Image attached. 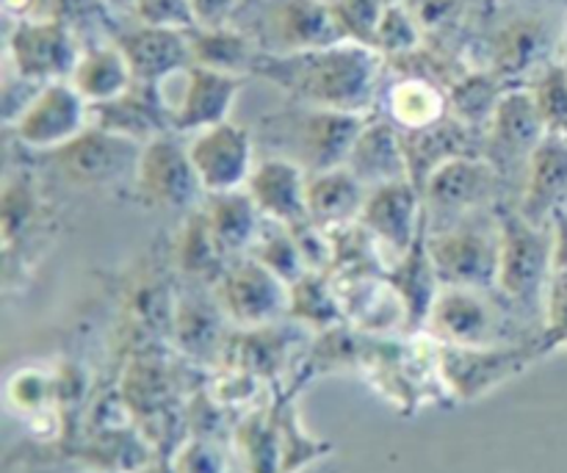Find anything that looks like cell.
I'll use <instances>...</instances> for the list:
<instances>
[{
    "label": "cell",
    "instance_id": "obj_34",
    "mask_svg": "<svg viewBox=\"0 0 567 473\" xmlns=\"http://www.w3.org/2000/svg\"><path fill=\"white\" fill-rule=\"evenodd\" d=\"M286 363V343L277 336L275 325L241 330V338L233 349V369L255 377H271Z\"/></svg>",
    "mask_w": 567,
    "mask_h": 473
},
{
    "label": "cell",
    "instance_id": "obj_3",
    "mask_svg": "<svg viewBox=\"0 0 567 473\" xmlns=\"http://www.w3.org/2000/svg\"><path fill=\"white\" fill-rule=\"evenodd\" d=\"M275 116L277 120L271 122V133L282 138L275 144L280 150L277 155L297 161L310 175L347 164L349 150L369 120V114L313 109V105L302 103Z\"/></svg>",
    "mask_w": 567,
    "mask_h": 473
},
{
    "label": "cell",
    "instance_id": "obj_2",
    "mask_svg": "<svg viewBox=\"0 0 567 473\" xmlns=\"http://www.w3.org/2000/svg\"><path fill=\"white\" fill-rule=\"evenodd\" d=\"M551 275V225H535L518 208H498V297L518 308L543 310V297Z\"/></svg>",
    "mask_w": 567,
    "mask_h": 473
},
{
    "label": "cell",
    "instance_id": "obj_38",
    "mask_svg": "<svg viewBox=\"0 0 567 473\" xmlns=\"http://www.w3.org/2000/svg\"><path fill=\"white\" fill-rule=\"evenodd\" d=\"M498 100H502V94L485 78H471V81H463L454 89L452 97H449V109H452L454 120H460L463 125L487 127Z\"/></svg>",
    "mask_w": 567,
    "mask_h": 473
},
{
    "label": "cell",
    "instance_id": "obj_45",
    "mask_svg": "<svg viewBox=\"0 0 567 473\" xmlns=\"http://www.w3.org/2000/svg\"><path fill=\"white\" fill-rule=\"evenodd\" d=\"M138 473H175V469H172V460L166 463V460H161V463H150L147 469H142Z\"/></svg>",
    "mask_w": 567,
    "mask_h": 473
},
{
    "label": "cell",
    "instance_id": "obj_10",
    "mask_svg": "<svg viewBox=\"0 0 567 473\" xmlns=\"http://www.w3.org/2000/svg\"><path fill=\"white\" fill-rule=\"evenodd\" d=\"M502 181V172L485 155H457L437 166L421 186L426 214L430 219L443 216V222L482 214L496 203Z\"/></svg>",
    "mask_w": 567,
    "mask_h": 473
},
{
    "label": "cell",
    "instance_id": "obj_32",
    "mask_svg": "<svg viewBox=\"0 0 567 473\" xmlns=\"http://www.w3.org/2000/svg\"><path fill=\"white\" fill-rule=\"evenodd\" d=\"M247 255L260 260L266 269L275 271V275L280 277V280H286L288 286L297 282L302 275H308V264H305L302 249H299L293 230L291 227L275 225V222H266L264 230L255 238L252 249H249Z\"/></svg>",
    "mask_w": 567,
    "mask_h": 473
},
{
    "label": "cell",
    "instance_id": "obj_1",
    "mask_svg": "<svg viewBox=\"0 0 567 473\" xmlns=\"http://www.w3.org/2000/svg\"><path fill=\"white\" fill-rule=\"evenodd\" d=\"M252 75L266 78L293 103L369 114L380 81V50L352 39L299 53L260 50Z\"/></svg>",
    "mask_w": 567,
    "mask_h": 473
},
{
    "label": "cell",
    "instance_id": "obj_29",
    "mask_svg": "<svg viewBox=\"0 0 567 473\" xmlns=\"http://www.w3.org/2000/svg\"><path fill=\"white\" fill-rule=\"evenodd\" d=\"M288 319L308 330L321 332L343 325V310L338 302L336 280L327 271H308L288 286Z\"/></svg>",
    "mask_w": 567,
    "mask_h": 473
},
{
    "label": "cell",
    "instance_id": "obj_44",
    "mask_svg": "<svg viewBox=\"0 0 567 473\" xmlns=\"http://www.w3.org/2000/svg\"><path fill=\"white\" fill-rule=\"evenodd\" d=\"M554 271H567V210L554 216Z\"/></svg>",
    "mask_w": 567,
    "mask_h": 473
},
{
    "label": "cell",
    "instance_id": "obj_13",
    "mask_svg": "<svg viewBox=\"0 0 567 473\" xmlns=\"http://www.w3.org/2000/svg\"><path fill=\"white\" fill-rule=\"evenodd\" d=\"M546 133L548 127L529 89L504 92L485 127L482 155L502 172V177L509 172L524 175L532 153L546 138Z\"/></svg>",
    "mask_w": 567,
    "mask_h": 473
},
{
    "label": "cell",
    "instance_id": "obj_9",
    "mask_svg": "<svg viewBox=\"0 0 567 473\" xmlns=\"http://www.w3.org/2000/svg\"><path fill=\"white\" fill-rule=\"evenodd\" d=\"M92 125V105L70 81L44 83L11 120L22 147L55 153Z\"/></svg>",
    "mask_w": 567,
    "mask_h": 473
},
{
    "label": "cell",
    "instance_id": "obj_26",
    "mask_svg": "<svg viewBox=\"0 0 567 473\" xmlns=\"http://www.w3.org/2000/svg\"><path fill=\"white\" fill-rule=\"evenodd\" d=\"M203 214L210 236H214L216 247L225 258H241L244 253H249L266 225V219L244 188L227 194H208Z\"/></svg>",
    "mask_w": 567,
    "mask_h": 473
},
{
    "label": "cell",
    "instance_id": "obj_14",
    "mask_svg": "<svg viewBox=\"0 0 567 473\" xmlns=\"http://www.w3.org/2000/svg\"><path fill=\"white\" fill-rule=\"evenodd\" d=\"M426 219L430 214H426L424 192L410 177L369 188L360 214V225L382 244L385 253L393 255V260L413 247Z\"/></svg>",
    "mask_w": 567,
    "mask_h": 473
},
{
    "label": "cell",
    "instance_id": "obj_40",
    "mask_svg": "<svg viewBox=\"0 0 567 473\" xmlns=\"http://www.w3.org/2000/svg\"><path fill=\"white\" fill-rule=\"evenodd\" d=\"M419 44V31L415 22L410 20L408 11L399 6H388L385 17L380 20V28L374 33V50L380 53H408Z\"/></svg>",
    "mask_w": 567,
    "mask_h": 473
},
{
    "label": "cell",
    "instance_id": "obj_11",
    "mask_svg": "<svg viewBox=\"0 0 567 473\" xmlns=\"http://www.w3.org/2000/svg\"><path fill=\"white\" fill-rule=\"evenodd\" d=\"M186 147L205 197L244 188L258 164L252 133L233 120L192 133Z\"/></svg>",
    "mask_w": 567,
    "mask_h": 473
},
{
    "label": "cell",
    "instance_id": "obj_37",
    "mask_svg": "<svg viewBox=\"0 0 567 473\" xmlns=\"http://www.w3.org/2000/svg\"><path fill=\"white\" fill-rule=\"evenodd\" d=\"M543 352L567 349V271H554L543 297V327L537 332Z\"/></svg>",
    "mask_w": 567,
    "mask_h": 473
},
{
    "label": "cell",
    "instance_id": "obj_20",
    "mask_svg": "<svg viewBox=\"0 0 567 473\" xmlns=\"http://www.w3.org/2000/svg\"><path fill=\"white\" fill-rule=\"evenodd\" d=\"M515 208L535 225H551L567 210V138L546 133L524 172V188Z\"/></svg>",
    "mask_w": 567,
    "mask_h": 473
},
{
    "label": "cell",
    "instance_id": "obj_12",
    "mask_svg": "<svg viewBox=\"0 0 567 473\" xmlns=\"http://www.w3.org/2000/svg\"><path fill=\"white\" fill-rule=\"evenodd\" d=\"M9 55L17 78L44 86L53 81H70L81 50L66 22L50 17H25L11 31Z\"/></svg>",
    "mask_w": 567,
    "mask_h": 473
},
{
    "label": "cell",
    "instance_id": "obj_22",
    "mask_svg": "<svg viewBox=\"0 0 567 473\" xmlns=\"http://www.w3.org/2000/svg\"><path fill=\"white\" fill-rule=\"evenodd\" d=\"M349 172L365 188L385 186V183L410 177L408 153H404L402 131L393 120H365L363 131L354 138L347 158Z\"/></svg>",
    "mask_w": 567,
    "mask_h": 473
},
{
    "label": "cell",
    "instance_id": "obj_28",
    "mask_svg": "<svg viewBox=\"0 0 567 473\" xmlns=\"http://www.w3.org/2000/svg\"><path fill=\"white\" fill-rule=\"evenodd\" d=\"M188 50H192V64L233 72V75H249L260 55L252 39L227 25L188 31Z\"/></svg>",
    "mask_w": 567,
    "mask_h": 473
},
{
    "label": "cell",
    "instance_id": "obj_17",
    "mask_svg": "<svg viewBox=\"0 0 567 473\" xmlns=\"http://www.w3.org/2000/svg\"><path fill=\"white\" fill-rule=\"evenodd\" d=\"M308 177L310 172L286 155H269L255 164L244 192L266 222L297 227L308 222Z\"/></svg>",
    "mask_w": 567,
    "mask_h": 473
},
{
    "label": "cell",
    "instance_id": "obj_21",
    "mask_svg": "<svg viewBox=\"0 0 567 473\" xmlns=\"http://www.w3.org/2000/svg\"><path fill=\"white\" fill-rule=\"evenodd\" d=\"M116 44L125 53L133 78L142 83H158L161 86L192 64L188 31H181V28H161L142 22L138 28L122 33Z\"/></svg>",
    "mask_w": 567,
    "mask_h": 473
},
{
    "label": "cell",
    "instance_id": "obj_27",
    "mask_svg": "<svg viewBox=\"0 0 567 473\" xmlns=\"http://www.w3.org/2000/svg\"><path fill=\"white\" fill-rule=\"evenodd\" d=\"M70 83L89 105H100L127 92L136 83V78H133L131 64H127L120 44L111 42L83 50L75 70H72Z\"/></svg>",
    "mask_w": 567,
    "mask_h": 473
},
{
    "label": "cell",
    "instance_id": "obj_18",
    "mask_svg": "<svg viewBox=\"0 0 567 473\" xmlns=\"http://www.w3.org/2000/svg\"><path fill=\"white\" fill-rule=\"evenodd\" d=\"M138 153H142V144L89 125L81 136L55 150L53 155L66 181L78 186H97V183L114 181L122 172L133 175Z\"/></svg>",
    "mask_w": 567,
    "mask_h": 473
},
{
    "label": "cell",
    "instance_id": "obj_23",
    "mask_svg": "<svg viewBox=\"0 0 567 473\" xmlns=\"http://www.w3.org/2000/svg\"><path fill=\"white\" fill-rule=\"evenodd\" d=\"M271 37L275 48L264 53H299V50L324 48V44L343 42L332 9L319 0H275L269 11Z\"/></svg>",
    "mask_w": 567,
    "mask_h": 473
},
{
    "label": "cell",
    "instance_id": "obj_43",
    "mask_svg": "<svg viewBox=\"0 0 567 473\" xmlns=\"http://www.w3.org/2000/svg\"><path fill=\"white\" fill-rule=\"evenodd\" d=\"M192 3L194 25L197 28H221L230 17L236 0H188Z\"/></svg>",
    "mask_w": 567,
    "mask_h": 473
},
{
    "label": "cell",
    "instance_id": "obj_31",
    "mask_svg": "<svg viewBox=\"0 0 567 473\" xmlns=\"http://www.w3.org/2000/svg\"><path fill=\"white\" fill-rule=\"evenodd\" d=\"M221 321H225V313L216 302H181L175 310L177 347L188 358H208L214 352L221 354Z\"/></svg>",
    "mask_w": 567,
    "mask_h": 473
},
{
    "label": "cell",
    "instance_id": "obj_42",
    "mask_svg": "<svg viewBox=\"0 0 567 473\" xmlns=\"http://www.w3.org/2000/svg\"><path fill=\"white\" fill-rule=\"evenodd\" d=\"M133 6H136V14L147 25L181 28V31L194 28V14L188 0H133Z\"/></svg>",
    "mask_w": 567,
    "mask_h": 473
},
{
    "label": "cell",
    "instance_id": "obj_39",
    "mask_svg": "<svg viewBox=\"0 0 567 473\" xmlns=\"http://www.w3.org/2000/svg\"><path fill=\"white\" fill-rule=\"evenodd\" d=\"M330 9L343 37L374 48V33L385 17L388 0H338Z\"/></svg>",
    "mask_w": 567,
    "mask_h": 473
},
{
    "label": "cell",
    "instance_id": "obj_4",
    "mask_svg": "<svg viewBox=\"0 0 567 473\" xmlns=\"http://www.w3.org/2000/svg\"><path fill=\"white\" fill-rule=\"evenodd\" d=\"M430 255L441 286L496 291L498 275V210L487 225L485 214L430 225Z\"/></svg>",
    "mask_w": 567,
    "mask_h": 473
},
{
    "label": "cell",
    "instance_id": "obj_35",
    "mask_svg": "<svg viewBox=\"0 0 567 473\" xmlns=\"http://www.w3.org/2000/svg\"><path fill=\"white\" fill-rule=\"evenodd\" d=\"M548 133L567 138V64H554L529 89Z\"/></svg>",
    "mask_w": 567,
    "mask_h": 473
},
{
    "label": "cell",
    "instance_id": "obj_19",
    "mask_svg": "<svg viewBox=\"0 0 567 473\" xmlns=\"http://www.w3.org/2000/svg\"><path fill=\"white\" fill-rule=\"evenodd\" d=\"M92 125L109 131L114 136L131 138L136 144H147L153 138L172 133L169 105L158 83L136 81L120 97L109 103L92 105Z\"/></svg>",
    "mask_w": 567,
    "mask_h": 473
},
{
    "label": "cell",
    "instance_id": "obj_33",
    "mask_svg": "<svg viewBox=\"0 0 567 473\" xmlns=\"http://www.w3.org/2000/svg\"><path fill=\"white\" fill-rule=\"evenodd\" d=\"M177 258H181V269L192 277H208L216 282V277L225 271V255L216 247L214 236L208 230L203 210H192L186 219V230L181 236V247H177Z\"/></svg>",
    "mask_w": 567,
    "mask_h": 473
},
{
    "label": "cell",
    "instance_id": "obj_6",
    "mask_svg": "<svg viewBox=\"0 0 567 473\" xmlns=\"http://www.w3.org/2000/svg\"><path fill=\"white\" fill-rule=\"evenodd\" d=\"M507 310L487 288L443 286L426 316L424 336L446 347H493L504 341Z\"/></svg>",
    "mask_w": 567,
    "mask_h": 473
},
{
    "label": "cell",
    "instance_id": "obj_25",
    "mask_svg": "<svg viewBox=\"0 0 567 473\" xmlns=\"http://www.w3.org/2000/svg\"><path fill=\"white\" fill-rule=\"evenodd\" d=\"M369 188L347 169L336 166L308 177V219L324 230H338L360 222Z\"/></svg>",
    "mask_w": 567,
    "mask_h": 473
},
{
    "label": "cell",
    "instance_id": "obj_24",
    "mask_svg": "<svg viewBox=\"0 0 567 473\" xmlns=\"http://www.w3.org/2000/svg\"><path fill=\"white\" fill-rule=\"evenodd\" d=\"M430 219L421 227L419 238L413 241V247L408 253L399 255L396 260H391L385 277L396 294L402 297L404 308H408V321H410V336L413 332H424L426 316H430L432 302H435L437 291H441V277H437L435 264H432L430 255Z\"/></svg>",
    "mask_w": 567,
    "mask_h": 473
},
{
    "label": "cell",
    "instance_id": "obj_30",
    "mask_svg": "<svg viewBox=\"0 0 567 473\" xmlns=\"http://www.w3.org/2000/svg\"><path fill=\"white\" fill-rule=\"evenodd\" d=\"M388 111H391L388 120L396 122L399 131H421L446 116L449 100L424 78H408L391 89Z\"/></svg>",
    "mask_w": 567,
    "mask_h": 473
},
{
    "label": "cell",
    "instance_id": "obj_16",
    "mask_svg": "<svg viewBox=\"0 0 567 473\" xmlns=\"http://www.w3.org/2000/svg\"><path fill=\"white\" fill-rule=\"evenodd\" d=\"M332 280L349 327L377 338L410 332L408 308L385 275H332Z\"/></svg>",
    "mask_w": 567,
    "mask_h": 473
},
{
    "label": "cell",
    "instance_id": "obj_36",
    "mask_svg": "<svg viewBox=\"0 0 567 473\" xmlns=\"http://www.w3.org/2000/svg\"><path fill=\"white\" fill-rule=\"evenodd\" d=\"M277 443H280V473H297L308 463H313L316 457L330 452V446H321L319 441L305 435L299 415L293 410H286L277 419Z\"/></svg>",
    "mask_w": 567,
    "mask_h": 473
},
{
    "label": "cell",
    "instance_id": "obj_41",
    "mask_svg": "<svg viewBox=\"0 0 567 473\" xmlns=\"http://www.w3.org/2000/svg\"><path fill=\"white\" fill-rule=\"evenodd\" d=\"M175 473H225V454L208 438H192L172 457Z\"/></svg>",
    "mask_w": 567,
    "mask_h": 473
},
{
    "label": "cell",
    "instance_id": "obj_8",
    "mask_svg": "<svg viewBox=\"0 0 567 473\" xmlns=\"http://www.w3.org/2000/svg\"><path fill=\"white\" fill-rule=\"evenodd\" d=\"M177 136L181 133H164L142 144L136 169H133V186H136L138 199L150 208L188 210L205 194L188 158L186 142Z\"/></svg>",
    "mask_w": 567,
    "mask_h": 473
},
{
    "label": "cell",
    "instance_id": "obj_7",
    "mask_svg": "<svg viewBox=\"0 0 567 473\" xmlns=\"http://www.w3.org/2000/svg\"><path fill=\"white\" fill-rule=\"evenodd\" d=\"M214 302L238 330L269 327L288 316V282L247 255L227 264L216 277Z\"/></svg>",
    "mask_w": 567,
    "mask_h": 473
},
{
    "label": "cell",
    "instance_id": "obj_5",
    "mask_svg": "<svg viewBox=\"0 0 567 473\" xmlns=\"http://www.w3.org/2000/svg\"><path fill=\"white\" fill-rule=\"evenodd\" d=\"M435 347L443 391L457 402H480L482 397L546 358L537 336L532 341L493 343V347H446V343Z\"/></svg>",
    "mask_w": 567,
    "mask_h": 473
},
{
    "label": "cell",
    "instance_id": "obj_15",
    "mask_svg": "<svg viewBox=\"0 0 567 473\" xmlns=\"http://www.w3.org/2000/svg\"><path fill=\"white\" fill-rule=\"evenodd\" d=\"M244 89V75L210 70V66L188 64L183 70V86L175 100H169L172 133L192 136L203 127L230 120L238 92Z\"/></svg>",
    "mask_w": 567,
    "mask_h": 473
}]
</instances>
